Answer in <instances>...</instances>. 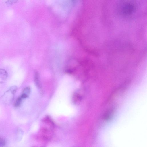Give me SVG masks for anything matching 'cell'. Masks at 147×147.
I'll return each instance as SVG.
<instances>
[{"instance_id": "1", "label": "cell", "mask_w": 147, "mask_h": 147, "mask_svg": "<svg viewBox=\"0 0 147 147\" xmlns=\"http://www.w3.org/2000/svg\"><path fill=\"white\" fill-rule=\"evenodd\" d=\"M137 5L133 1H121L118 3V12L119 14L124 17H131L137 11Z\"/></svg>"}, {"instance_id": "2", "label": "cell", "mask_w": 147, "mask_h": 147, "mask_svg": "<svg viewBox=\"0 0 147 147\" xmlns=\"http://www.w3.org/2000/svg\"><path fill=\"white\" fill-rule=\"evenodd\" d=\"M8 76L7 72L4 69H0V77L3 80H6Z\"/></svg>"}, {"instance_id": "3", "label": "cell", "mask_w": 147, "mask_h": 147, "mask_svg": "<svg viewBox=\"0 0 147 147\" xmlns=\"http://www.w3.org/2000/svg\"><path fill=\"white\" fill-rule=\"evenodd\" d=\"M22 99L23 98L20 96L16 100L14 104V106L16 107H19L21 103Z\"/></svg>"}, {"instance_id": "4", "label": "cell", "mask_w": 147, "mask_h": 147, "mask_svg": "<svg viewBox=\"0 0 147 147\" xmlns=\"http://www.w3.org/2000/svg\"><path fill=\"white\" fill-rule=\"evenodd\" d=\"M30 88L29 87H25L23 89L22 93L28 96L29 94L30 93Z\"/></svg>"}, {"instance_id": "5", "label": "cell", "mask_w": 147, "mask_h": 147, "mask_svg": "<svg viewBox=\"0 0 147 147\" xmlns=\"http://www.w3.org/2000/svg\"><path fill=\"white\" fill-rule=\"evenodd\" d=\"M6 144V142L5 140L0 137V147H4Z\"/></svg>"}, {"instance_id": "6", "label": "cell", "mask_w": 147, "mask_h": 147, "mask_svg": "<svg viewBox=\"0 0 147 147\" xmlns=\"http://www.w3.org/2000/svg\"><path fill=\"white\" fill-rule=\"evenodd\" d=\"M35 81L36 85H37V86L38 87L39 86L38 75V73L36 72L35 73Z\"/></svg>"}, {"instance_id": "7", "label": "cell", "mask_w": 147, "mask_h": 147, "mask_svg": "<svg viewBox=\"0 0 147 147\" xmlns=\"http://www.w3.org/2000/svg\"><path fill=\"white\" fill-rule=\"evenodd\" d=\"M17 89L16 86H11L9 90L13 94H14Z\"/></svg>"}, {"instance_id": "8", "label": "cell", "mask_w": 147, "mask_h": 147, "mask_svg": "<svg viewBox=\"0 0 147 147\" xmlns=\"http://www.w3.org/2000/svg\"><path fill=\"white\" fill-rule=\"evenodd\" d=\"M17 0H8L5 3L8 5H11L17 2Z\"/></svg>"}]
</instances>
